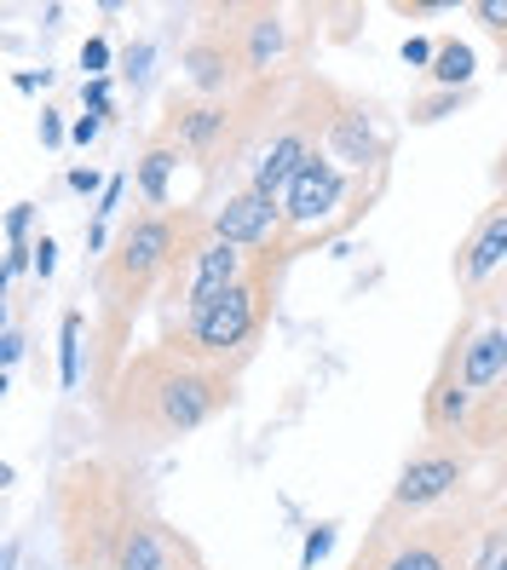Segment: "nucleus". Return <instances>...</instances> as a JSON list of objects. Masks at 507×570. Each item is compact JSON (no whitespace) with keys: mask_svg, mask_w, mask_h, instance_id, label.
I'll use <instances>...</instances> for the list:
<instances>
[{"mask_svg":"<svg viewBox=\"0 0 507 570\" xmlns=\"http://www.w3.org/2000/svg\"><path fill=\"white\" fill-rule=\"evenodd\" d=\"M461 105H467V92H445V87H438V92H427V98H416V105H410V121H416V127L445 121V116H456Z\"/></svg>","mask_w":507,"mask_h":570,"instance_id":"obj_23","label":"nucleus"},{"mask_svg":"<svg viewBox=\"0 0 507 570\" xmlns=\"http://www.w3.org/2000/svg\"><path fill=\"white\" fill-rule=\"evenodd\" d=\"M329 542H334V524H318V530L306 535V548H300V564H318V559L329 553Z\"/></svg>","mask_w":507,"mask_h":570,"instance_id":"obj_26","label":"nucleus"},{"mask_svg":"<svg viewBox=\"0 0 507 570\" xmlns=\"http://www.w3.org/2000/svg\"><path fill=\"white\" fill-rule=\"evenodd\" d=\"M179 237H185V208H139L116 230L105 259H98L92 283H98V306H105V328H110V357L121 352V334L145 312V299L162 294L167 277H174Z\"/></svg>","mask_w":507,"mask_h":570,"instance_id":"obj_2","label":"nucleus"},{"mask_svg":"<svg viewBox=\"0 0 507 570\" xmlns=\"http://www.w3.org/2000/svg\"><path fill=\"white\" fill-rule=\"evenodd\" d=\"M81 312H64V323H58V381H64V392H76V381H81Z\"/></svg>","mask_w":507,"mask_h":570,"instance_id":"obj_22","label":"nucleus"},{"mask_svg":"<svg viewBox=\"0 0 507 570\" xmlns=\"http://www.w3.org/2000/svg\"><path fill=\"white\" fill-rule=\"evenodd\" d=\"M432 58H438V47H432V41H421V36L403 41V63H416V70H432Z\"/></svg>","mask_w":507,"mask_h":570,"instance_id":"obj_27","label":"nucleus"},{"mask_svg":"<svg viewBox=\"0 0 507 570\" xmlns=\"http://www.w3.org/2000/svg\"><path fill=\"white\" fill-rule=\"evenodd\" d=\"M450 272H456V288L467 299H485L501 283V272H507V196H496V203L472 219V230L456 243Z\"/></svg>","mask_w":507,"mask_h":570,"instance_id":"obj_11","label":"nucleus"},{"mask_svg":"<svg viewBox=\"0 0 507 570\" xmlns=\"http://www.w3.org/2000/svg\"><path fill=\"white\" fill-rule=\"evenodd\" d=\"M496 179H501V196H507V156H501V167H496Z\"/></svg>","mask_w":507,"mask_h":570,"instance_id":"obj_38","label":"nucleus"},{"mask_svg":"<svg viewBox=\"0 0 507 570\" xmlns=\"http://www.w3.org/2000/svg\"><path fill=\"white\" fill-rule=\"evenodd\" d=\"M121 185H127V179H110V185H105V196H98V225H105V219L116 214V203H121Z\"/></svg>","mask_w":507,"mask_h":570,"instance_id":"obj_32","label":"nucleus"},{"mask_svg":"<svg viewBox=\"0 0 507 570\" xmlns=\"http://www.w3.org/2000/svg\"><path fill=\"white\" fill-rule=\"evenodd\" d=\"M472 18L490 29V41L501 47V63H507V0H472Z\"/></svg>","mask_w":507,"mask_h":570,"instance_id":"obj_24","label":"nucleus"},{"mask_svg":"<svg viewBox=\"0 0 507 570\" xmlns=\"http://www.w3.org/2000/svg\"><path fill=\"white\" fill-rule=\"evenodd\" d=\"M323 150L347 167V174H376L381 179V161H387V139H381V127L376 116H369L358 98H334V110H329V132H323Z\"/></svg>","mask_w":507,"mask_h":570,"instance_id":"obj_12","label":"nucleus"},{"mask_svg":"<svg viewBox=\"0 0 507 570\" xmlns=\"http://www.w3.org/2000/svg\"><path fill=\"white\" fill-rule=\"evenodd\" d=\"M98 127H105V116H81V121H76V145H92Z\"/></svg>","mask_w":507,"mask_h":570,"instance_id":"obj_34","label":"nucleus"},{"mask_svg":"<svg viewBox=\"0 0 507 570\" xmlns=\"http://www.w3.org/2000/svg\"><path fill=\"white\" fill-rule=\"evenodd\" d=\"M208 230L220 243H236L248 254H283V203H272V196H260L248 185H236V190H225V203L208 208Z\"/></svg>","mask_w":507,"mask_h":570,"instance_id":"obj_9","label":"nucleus"},{"mask_svg":"<svg viewBox=\"0 0 507 570\" xmlns=\"http://www.w3.org/2000/svg\"><path fill=\"white\" fill-rule=\"evenodd\" d=\"M18 357H23V334H18V323H7V341H0V363L12 368Z\"/></svg>","mask_w":507,"mask_h":570,"instance_id":"obj_31","label":"nucleus"},{"mask_svg":"<svg viewBox=\"0 0 507 570\" xmlns=\"http://www.w3.org/2000/svg\"><path fill=\"white\" fill-rule=\"evenodd\" d=\"M179 161H185V156H179L174 145L150 139V150L139 156V167H133V185H139V203H145V208H174V190H167V179H174Z\"/></svg>","mask_w":507,"mask_h":570,"instance_id":"obj_19","label":"nucleus"},{"mask_svg":"<svg viewBox=\"0 0 507 570\" xmlns=\"http://www.w3.org/2000/svg\"><path fill=\"white\" fill-rule=\"evenodd\" d=\"M110 484H121V473L105 461H81L64 473L58 513H64V553H70L76 570H110L133 519L145 513L139 501H133V490H121L110 501Z\"/></svg>","mask_w":507,"mask_h":570,"instance_id":"obj_4","label":"nucleus"},{"mask_svg":"<svg viewBox=\"0 0 507 570\" xmlns=\"http://www.w3.org/2000/svg\"><path fill=\"white\" fill-rule=\"evenodd\" d=\"M352 570H376V559H369V553H358V564Z\"/></svg>","mask_w":507,"mask_h":570,"instance_id":"obj_37","label":"nucleus"},{"mask_svg":"<svg viewBox=\"0 0 507 570\" xmlns=\"http://www.w3.org/2000/svg\"><path fill=\"white\" fill-rule=\"evenodd\" d=\"M185 87L196 98H231L236 87H243V52H236V36H231V23H214V29H202V36H191L185 47Z\"/></svg>","mask_w":507,"mask_h":570,"instance_id":"obj_13","label":"nucleus"},{"mask_svg":"<svg viewBox=\"0 0 507 570\" xmlns=\"http://www.w3.org/2000/svg\"><path fill=\"white\" fill-rule=\"evenodd\" d=\"M369 190L376 185H363L329 150H318L306 167H300V179L289 185V196H283V254H300L306 243L334 237L347 219H358V208L369 203Z\"/></svg>","mask_w":507,"mask_h":570,"instance_id":"obj_6","label":"nucleus"},{"mask_svg":"<svg viewBox=\"0 0 507 570\" xmlns=\"http://www.w3.org/2000/svg\"><path fill=\"white\" fill-rule=\"evenodd\" d=\"M472 404H479V397H472V392L461 386V375H456V357L445 352V363H438V375H432V386H427V404H421L427 432H432V439H450V432H467Z\"/></svg>","mask_w":507,"mask_h":570,"instance_id":"obj_18","label":"nucleus"},{"mask_svg":"<svg viewBox=\"0 0 507 570\" xmlns=\"http://www.w3.org/2000/svg\"><path fill=\"white\" fill-rule=\"evenodd\" d=\"M467 484V455L445 450V444H427L403 461V473L387 495V513H432L438 501H450Z\"/></svg>","mask_w":507,"mask_h":570,"instance_id":"obj_10","label":"nucleus"},{"mask_svg":"<svg viewBox=\"0 0 507 570\" xmlns=\"http://www.w3.org/2000/svg\"><path fill=\"white\" fill-rule=\"evenodd\" d=\"M461 439H472V450H507V381L472 404V421Z\"/></svg>","mask_w":507,"mask_h":570,"instance_id":"obj_20","label":"nucleus"},{"mask_svg":"<svg viewBox=\"0 0 507 570\" xmlns=\"http://www.w3.org/2000/svg\"><path fill=\"white\" fill-rule=\"evenodd\" d=\"M191 570H208V564H191Z\"/></svg>","mask_w":507,"mask_h":570,"instance_id":"obj_39","label":"nucleus"},{"mask_svg":"<svg viewBox=\"0 0 507 570\" xmlns=\"http://www.w3.org/2000/svg\"><path fill=\"white\" fill-rule=\"evenodd\" d=\"M52 265H58V243H52V237H41V243H36V265H29V272H36V277L47 283V277H52Z\"/></svg>","mask_w":507,"mask_h":570,"instance_id":"obj_30","label":"nucleus"},{"mask_svg":"<svg viewBox=\"0 0 507 570\" xmlns=\"http://www.w3.org/2000/svg\"><path fill=\"white\" fill-rule=\"evenodd\" d=\"M277 265H283V254H260L254 272H248L243 283H236L225 299H214V306L179 317L174 328L162 334V346L179 352V357H191V363H208V368H225V375H236V368L254 357L260 334H265V317H272Z\"/></svg>","mask_w":507,"mask_h":570,"instance_id":"obj_3","label":"nucleus"},{"mask_svg":"<svg viewBox=\"0 0 507 570\" xmlns=\"http://www.w3.org/2000/svg\"><path fill=\"white\" fill-rule=\"evenodd\" d=\"M150 139L174 145L185 161L202 167V174H214L225 156H236V139H243V98L174 92V98H167V116L156 121ZM225 167H231V161H225Z\"/></svg>","mask_w":507,"mask_h":570,"instance_id":"obj_8","label":"nucleus"},{"mask_svg":"<svg viewBox=\"0 0 507 570\" xmlns=\"http://www.w3.org/2000/svg\"><path fill=\"white\" fill-rule=\"evenodd\" d=\"M485 299H490V317H501V323H507V272H501V283H496Z\"/></svg>","mask_w":507,"mask_h":570,"instance_id":"obj_33","label":"nucleus"},{"mask_svg":"<svg viewBox=\"0 0 507 570\" xmlns=\"http://www.w3.org/2000/svg\"><path fill=\"white\" fill-rule=\"evenodd\" d=\"M461 542L467 535L456 524H421L387 553L369 548V559H376V570H461Z\"/></svg>","mask_w":507,"mask_h":570,"instance_id":"obj_16","label":"nucleus"},{"mask_svg":"<svg viewBox=\"0 0 507 570\" xmlns=\"http://www.w3.org/2000/svg\"><path fill=\"white\" fill-rule=\"evenodd\" d=\"M231 381L225 368L191 363L179 352H167L162 341L150 352H133L116 381L98 392V410L116 439L133 444H174L191 439L196 426H208L220 410H231Z\"/></svg>","mask_w":507,"mask_h":570,"instance_id":"obj_1","label":"nucleus"},{"mask_svg":"<svg viewBox=\"0 0 507 570\" xmlns=\"http://www.w3.org/2000/svg\"><path fill=\"white\" fill-rule=\"evenodd\" d=\"M81 98L92 105V116H110V81H81Z\"/></svg>","mask_w":507,"mask_h":570,"instance_id":"obj_29","label":"nucleus"},{"mask_svg":"<svg viewBox=\"0 0 507 570\" xmlns=\"http://www.w3.org/2000/svg\"><path fill=\"white\" fill-rule=\"evenodd\" d=\"M243 23H231V36H236V52H243V70L248 76H272V63L283 58L289 47V23L277 7H248V12H236Z\"/></svg>","mask_w":507,"mask_h":570,"instance_id":"obj_17","label":"nucleus"},{"mask_svg":"<svg viewBox=\"0 0 507 570\" xmlns=\"http://www.w3.org/2000/svg\"><path fill=\"white\" fill-rule=\"evenodd\" d=\"M29 219H36V203H18L12 219H7V243H23L29 237Z\"/></svg>","mask_w":507,"mask_h":570,"instance_id":"obj_28","label":"nucleus"},{"mask_svg":"<svg viewBox=\"0 0 507 570\" xmlns=\"http://www.w3.org/2000/svg\"><path fill=\"white\" fill-rule=\"evenodd\" d=\"M191 564H202L191 535H179L174 524L156 519V513H139L110 570H191Z\"/></svg>","mask_w":507,"mask_h":570,"instance_id":"obj_15","label":"nucleus"},{"mask_svg":"<svg viewBox=\"0 0 507 570\" xmlns=\"http://www.w3.org/2000/svg\"><path fill=\"white\" fill-rule=\"evenodd\" d=\"M105 63H110V47H105V41L92 36V41L81 47V70H87L92 81H105Z\"/></svg>","mask_w":507,"mask_h":570,"instance_id":"obj_25","label":"nucleus"},{"mask_svg":"<svg viewBox=\"0 0 507 570\" xmlns=\"http://www.w3.org/2000/svg\"><path fill=\"white\" fill-rule=\"evenodd\" d=\"M334 92L329 81H306L289 105H283V116L272 121V132H265V150L254 156V167H248V190H260V196H272V203H283L289 196V185L300 179V167H306L318 150H323V132H329V110H334Z\"/></svg>","mask_w":507,"mask_h":570,"instance_id":"obj_5","label":"nucleus"},{"mask_svg":"<svg viewBox=\"0 0 507 570\" xmlns=\"http://www.w3.org/2000/svg\"><path fill=\"white\" fill-rule=\"evenodd\" d=\"M70 185H76V190H81V196H87V190H92V185H98V174H92V167H76V174H70Z\"/></svg>","mask_w":507,"mask_h":570,"instance_id":"obj_36","label":"nucleus"},{"mask_svg":"<svg viewBox=\"0 0 507 570\" xmlns=\"http://www.w3.org/2000/svg\"><path fill=\"white\" fill-rule=\"evenodd\" d=\"M427 81L445 87V92H467V81H472V47L467 41H438V58H432Z\"/></svg>","mask_w":507,"mask_h":570,"instance_id":"obj_21","label":"nucleus"},{"mask_svg":"<svg viewBox=\"0 0 507 570\" xmlns=\"http://www.w3.org/2000/svg\"><path fill=\"white\" fill-rule=\"evenodd\" d=\"M41 139H47V145H58V139H64V121H58V110H41Z\"/></svg>","mask_w":507,"mask_h":570,"instance_id":"obj_35","label":"nucleus"},{"mask_svg":"<svg viewBox=\"0 0 507 570\" xmlns=\"http://www.w3.org/2000/svg\"><path fill=\"white\" fill-rule=\"evenodd\" d=\"M254 259L248 248H236V243H220L214 230H208V208L202 214H185V237H179V259H174V277H167L162 299H167V312L174 317H191L202 306H214V299H225L236 283H243L254 272Z\"/></svg>","mask_w":507,"mask_h":570,"instance_id":"obj_7","label":"nucleus"},{"mask_svg":"<svg viewBox=\"0 0 507 570\" xmlns=\"http://www.w3.org/2000/svg\"><path fill=\"white\" fill-rule=\"evenodd\" d=\"M450 357H456V375L472 397H485L507 381V323L501 317H485V323H461L456 341H450Z\"/></svg>","mask_w":507,"mask_h":570,"instance_id":"obj_14","label":"nucleus"}]
</instances>
